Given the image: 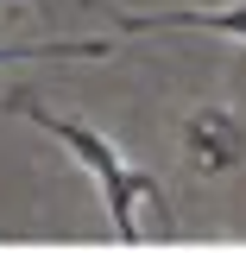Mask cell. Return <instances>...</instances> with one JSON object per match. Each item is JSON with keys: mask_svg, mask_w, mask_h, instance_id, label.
<instances>
[{"mask_svg": "<svg viewBox=\"0 0 246 253\" xmlns=\"http://www.w3.org/2000/svg\"><path fill=\"white\" fill-rule=\"evenodd\" d=\"M32 6H38V13H44V6H51V0H32Z\"/></svg>", "mask_w": 246, "mask_h": 253, "instance_id": "5b68a950", "label": "cell"}, {"mask_svg": "<svg viewBox=\"0 0 246 253\" xmlns=\"http://www.w3.org/2000/svg\"><path fill=\"white\" fill-rule=\"evenodd\" d=\"M114 32H215L246 44V0L234 6H158V13H114Z\"/></svg>", "mask_w": 246, "mask_h": 253, "instance_id": "3957f363", "label": "cell"}, {"mask_svg": "<svg viewBox=\"0 0 246 253\" xmlns=\"http://www.w3.org/2000/svg\"><path fill=\"white\" fill-rule=\"evenodd\" d=\"M6 114L32 121L38 133H51L63 152H70V158H76V165L95 177V184H101V203H107V221H114L120 247H145V221H139L145 209L171 221V209H164V184H158L152 171L126 165V158L114 152V139H107V133H95L89 121H76V114H57V108L32 101V95H6Z\"/></svg>", "mask_w": 246, "mask_h": 253, "instance_id": "6da1fadb", "label": "cell"}, {"mask_svg": "<svg viewBox=\"0 0 246 253\" xmlns=\"http://www.w3.org/2000/svg\"><path fill=\"white\" fill-rule=\"evenodd\" d=\"M114 38H51V44H0V63H38V57H107Z\"/></svg>", "mask_w": 246, "mask_h": 253, "instance_id": "277c9868", "label": "cell"}, {"mask_svg": "<svg viewBox=\"0 0 246 253\" xmlns=\"http://www.w3.org/2000/svg\"><path fill=\"white\" fill-rule=\"evenodd\" d=\"M183 158H189V171H202V177L240 171L246 165V121L227 108V101L189 108V121H183Z\"/></svg>", "mask_w": 246, "mask_h": 253, "instance_id": "7a4b0ae2", "label": "cell"}]
</instances>
